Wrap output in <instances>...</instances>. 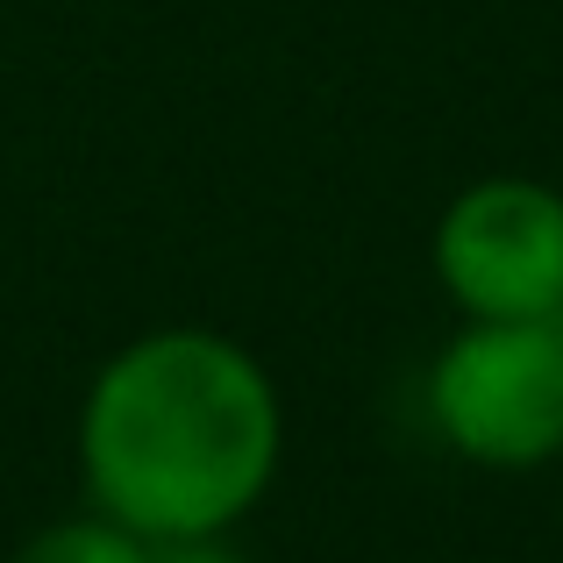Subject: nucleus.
<instances>
[{"label": "nucleus", "instance_id": "f257e3e1", "mask_svg": "<svg viewBox=\"0 0 563 563\" xmlns=\"http://www.w3.org/2000/svg\"><path fill=\"white\" fill-rule=\"evenodd\" d=\"M79 499L129 536H235L286 471V393L229 329L165 321L100 357L71 413Z\"/></svg>", "mask_w": 563, "mask_h": 563}, {"label": "nucleus", "instance_id": "f03ea898", "mask_svg": "<svg viewBox=\"0 0 563 563\" xmlns=\"http://www.w3.org/2000/svg\"><path fill=\"white\" fill-rule=\"evenodd\" d=\"M428 428L478 471H542L563 456V329L456 321L421 378Z\"/></svg>", "mask_w": 563, "mask_h": 563}, {"label": "nucleus", "instance_id": "7ed1b4c3", "mask_svg": "<svg viewBox=\"0 0 563 563\" xmlns=\"http://www.w3.org/2000/svg\"><path fill=\"white\" fill-rule=\"evenodd\" d=\"M428 272L456 321H556L563 314V192L528 172H493L442 200Z\"/></svg>", "mask_w": 563, "mask_h": 563}, {"label": "nucleus", "instance_id": "20e7f679", "mask_svg": "<svg viewBox=\"0 0 563 563\" xmlns=\"http://www.w3.org/2000/svg\"><path fill=\"white\" fill-rule=\"evenodd\" d=\"M8 563H151V542L129 536L108 514L79 507V514H65V521H43Z\"/></svg>", "mask_w": 563, "mask_h": 563}, {"label": "nucleus", "instance_id": "39448f33", "mask_svg": "<svg viewBox=\"0 0 563 563\" xmlns=\"http://www.w3.org/2000/svg\"><path fill=\"white\" fill-rule=\"evenodd\" d=\"M151 563H257L235 536H192V542H157Z\"/></svg>", "mask_w": 563, "mask_h": 563}, {"label": "nucleus", "instance_id": "423d86ee", "mask_svg": "<svg viewBox=\"0 0 563 563\" xmlns=\"http://www.w3.org/2000/svg\"><path fill=\"white\" fill-rule=\"evenodd\" d=\"M556 329H563V314H556Z\"/></svg>", "mask_w": 563, "mask_h": 563}]
</instances>
